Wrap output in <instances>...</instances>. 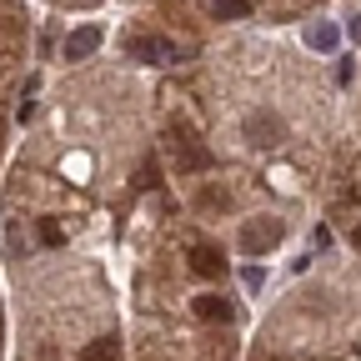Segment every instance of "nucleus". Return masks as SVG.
<instances>
[{
  "mask_svg": "<svg viewBox=\"0 0 361 361\" xmlns=\"http://www.w3.org/2000/svg\"><path fill=\"white\" fill-rule=\"evenodd\" d=\"M211 146H201V135L191 130V126H180L176 121V166L180 171H211Z\"/></svg>",
  "mask_w": 361,
  "mask_h": 361,
  "instance_id": "nucleus-1",
  "label": "nucleus"
},
{
  "mask_svg": "<svg viewBox=\"0 0 361 361\" xmlns=\"http://www.w3.org/2000/svg\"><path fill=\"white\" fill-rule=\"evenodd\" d=\"M281 221H271V216H261V221H246V231H241V251L246 256H261V251H271V246H281Z\"/></svg>",
  "mask_w": 361,
  "mask_h": 361,
  "instance_id": "nucleus-2",
  "label": "nucleus"
},
{
  "mask_svg": "<svg viewBox=\"0 0 361 361\" xmlns=\"http://www.w3.org/2000/svg\"><path fill=\"white\" fill-rule=\"evenodd\" d=\"M130 56L146 61V66H171L176 61V45L161 40V35H130Z\"/></svg>",
  "mask_w": 361,
  "mask_h": 361,
  "instance_id": "nucleus-3",
  "label": "nucleus"
},
{
  "mask_svg": "<svg viewBox=\"0 0 361 361\" xmlns=\"http://www.w3.org/2000/svg\"><path fill=\"white\" fill-rule=\"evenodd\" d=\"M101 51V30L96 25H80L66 35V61H85V56H96Z\"/></svg>",
  "mask_w": 361,
  "mask_h": 361,
  "instance_id": "nucleus-4",
  "label": "nucleus"
},
{
  "mask_svg": "<svg viewBox=\"0 0 361 361\" xmlns=\"http://www.w3.org/2000/svg\"><path fill=\"white\" fill-rule=\"evenodd\" d=\"M246 135H251V146H276L281 135H286V126L266 111V116H251V121H246Z\"/></svg>",
  "mask_w": 361,
  "mask_h": 361,
  "instance_id": "nucleus-5",
  "label": "nucleus"
},
{
  "mask_svg": "<svg viewBox=\"0 0 361 361\" xmlns=\"http://www.w3.org/2000/svg\"><path fill=\"white\" fill-rule=\"evenodd\" d=\"M191 271H196V276H221L226 261H221L216 246H196V251H191Z\"/></svg>",
  "mask_w": 361,
  "mask_h": 361,
  "instance_id": "nucleus-6",
  "label": "nucleus"
},
{
  "mask_svg": "<svg viewBox=\"0 0 361 361\" xmlns=\"http://www.w3.org/2000/svg\"><path fill=\"white\" fill-rule=\"evenodd\" d=\"M196 316H201V322H226V316H231V301H226V296H196Z\"/></svg>",
  "mask_w": 361,
  "mask_h": 361,
  "instance_id": "nucleus-7",
  "label": "nucleus"
},
{
  "mask_svg": "<svg viewBox=\"0 0 361 361\" xmlns=\"http://www.w3.org/2000/svg\"><path fill=\"white\" fill-rule=\"evenodd\" d=\"M211 6V16H221V20H246L251 11H256V0H206Z\"/></svg>",
  "mask_w": 361,
  "mask_h": 361,
  "instance_id": "nucleus-8",
  "label": "nucleus"
},
{
  "mask_svg": "<svg viewBox=\"0 0 361 361\" xmlns=\"http://www.w3.org/2000/svg\"><path fill=\"white\" fill-rule=\"evenodd\" d=\"M116 351H121L116 336H101V341H90V346H85V361H116Z\"/></svg>",
  "mask_w": 361,
  "mask_h": 361,
  "instance_id": "nucleus-9",
  "label": "nucleus"
},
{
  "mask_svg": "<svg viewBox=\"0 0 361 361\" xmlns=\"http://www.w3.org/2000/svg\"><path fill=\"white\" fill-rule=\"evenodd\" d=\"M311 45H316V51H331V45H336V30H331V25H316V30H311Z\"/></svg>",
  "mask_w": 361,
  "mask_h": 361,
  "instance_id": "nucleus-10",
  "label": "nucleus"
},
{
  "mask_svg": "<svg viewBox=\"0 0 361 361\" xmlns=\"http://www.w3.org/2000/svg\"><path fill=\"white\" fill-rule=\"evenodd\" d=\"M40 241L45 246H61V226L56 221H40Z\"/></svg>",
  "mask_w": 361,
  "mask_h": 361,
  "instance_id": "nucleus-11",
  "label": "nucleus"
},
{
  "mask_svg": "<svg viewBox=\"0 0 361 361\" xmlns=\"http://www.w3.org/2000/svg\"><path fill=\"white\" fill-rule=\"evenodd\" d=\"M351 35H356V40H361V16H356V20H351Z\"/></svg>",
  "mask_w": 361,
  "mask_h": 361,
  "instance_id": "nucleus-12",
  "label": "nucleus"
},
{
  "mask_svg": "<svg viewBox=\"0 0 361 361\" xmlns=\"http://www.w3.org/2000/svg\"><path fill=\"white\" fill-rule=\"evenodd\" d=\"M356 246H361V231H356Z\"/></svg>",
  "mask_w": 361,
  "mask_h": 361,
  "instance_id": "nucleus-13",
  "label": "nucleus"
}]
</instances>
